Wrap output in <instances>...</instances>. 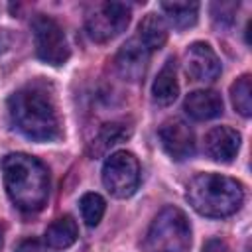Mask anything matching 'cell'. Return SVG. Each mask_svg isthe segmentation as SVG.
<instances>
[{
	"instance_id": "11",
	"label": "cell",
	"mask_w": 252,
	"mask_h": 252,
	"mask_svg": "<svg viewBox=\"0 0 252 252\" xmlns=\"http://www.w3.org/2000/svg\"><path fill=\"white\" fill-rule=\"evenodd\" d=\"M240 148V134L230 126H215L205 136V152L211 159L228 163L236 158Z\"/></svg>"
},
{
	"instance_id": "22",
	"label": "cell",
	"mask_w": 252,
	"mask_h": 252,
	"mask_svg": "<svg viewBox=\"0 0 252 252\" xmlns=\"http://www.w3.org/2000/svg\"><path fill=\"white\" fill-rule=\"evenodd\" d=\"M16 252H41V248H39V242L35 238H28V240L20 242Z\"/></svg>"
},
{
	"instance_id": "23",
	"label": "cell",
	"mask_w": 252,
	"mask_h": 252,
	"mask_svg": "<svg viewBox=\"0 0 252 252\" xmlns=\"http://www.w3.org/2000/svg\"><path fill=\"white\" fill-rule=\"evenodd\" d=\"M8 41H10V39H8V33H6L4 30H0V51H4V49L8 47Z\"/></svg>"
},
{
	"instance_id": "18",
	"label": "cell",
	"mask_w": 252,
	"mask_h": 252,
	"mask_svg": "<svg viewBox=\"0 0 252 252\" xmlns=\"http://www.w3.org/2000/svg\"><path fill=\"white\" fill-rule=\"evenodd\" d=\"M230 98H232V106L242 116L252 114V81H250V75H242L240 79H236L232 83Z\"/></svg>"
},
{
	"instance_id": "3",
	"label": "cell",
	"mask_w": 252,
	"mask_h": 252,
	"mask_svg": "<svg viewBox=\"0 0 252 252\" xmlns=\"http://www.w3.org/2000/svg\"><path fill=\"white\" fill-rule=\"evenodd\" d=\"M185 199L199 215L222 219L240 209L244 191L242 185L232 177L220 173H197L187 185Z\"/></svg>"
},
{
	"instance_id": "14",
	"label": "cell",
	"mask_w": 252,
	"mask_h": 252,
	"mask_svg": "<svg viewBox=\"0 0 252 252\" xmlns=\"http://www.w3.org/2000/svg\"><path fill=\"white\" fill-rule=\"evenodd\" d=\"M79 236V228H77V222L73 220V217L65 215L61 219H55L47 228H45V234H43V240L49 248L53 250H63V248H69Z\"/></svg>"
},
{
	"instance_id": "8",
	"label": "cell",
	"mask_w": 252,
	"mask_h": 252,
	"mask_svg": "<svg viewBox=\"0 0 252 252\" xmlns=\"http://www.w3.org/2000/svg\"><path fill=\"white\" fill-rule=\"evenodd\" d=\"M159 142L165 154L175 161H183L195 154V134L181 118H169L159 126Z\"/></svg>"
},
{
	"instance_id": "5",
	"label": "cell",
	"mask_w": 252,
	"mask_h": 252,
	"mask_svg": "<svg viewBox=\"0 0 252 252\" xmlns=\"http://www.w3.org/2000/svg\"><path fill=\"white\" fill-rule=\"evenodd\" d=\"M130 24V8L124 2H94L85 16V28L93 41L106 43Z\"/></svg>"
},
{
	"instance_id": "2",
	"label": "cell",
	"mask_w": 252,
	"mask_h": 252,
	"mask_svg": "<svg viewBox=\"0 0 252 252\" xmlns=\"http://www.w3.org/2000/svg\"><path fill=\"white\" fill-rule=\"evenodd\" d=\"M2 179L10 201L24 213L39 211L49 197L47 167L33 156L8 154L0 161Z\"/></svg>"
},
{
	"instance_id": "15",
	"label": "cell",
	"mask_w": 252,
	"mask_h": 252,
	"mask_svg": "<svg viewBox=\"0 0 252 252\" xmlns=\"http://www.w3.org/2000/svg\"><path fill=\"white\" fill-rule=\"evenodd\" d=\"M138 39L150 53L161 49L163 43L167 41V26L163 18L158 14H148L138 26Z\"/></svg>"
},
{
	"instance_id": "19",
	"label": "cell",
	"mask_w": 252,
	"mask_h": 252,
	"mask_svg": "<svg viewBox=\"0 0 252 252\" xmlns=\"http://www.w3.org/2000/svg\"><path fill=\"white\" fill-rule=\"evenodd\" d=\"M79 205H81V215H83V220L87 222V226H96L106 209L104 199L98 193H85L81 197Z\"/></svg>"
},
{
	"instance_id": "4",
	"label": "cell",
	"mask_w": 252,
	"mask_h": 252,
	"mask_svg": "<svg viewBox=\"0 0 252 252\" xmlns=\"http://www.w3.org/2000/svg\"><path fill=\"white\" fill-rule=\"evenodd\" d=\"M191 226L177 207L161 209L144 236V252H189Z\"/></svg>"
},
{
	"instance_id": "1",
	"label": "cell",
	"mask_w": 252,
	"mask_h": 252,
	"mask_svg": "<svg viewBox=\"0 0 252 252\" xmlns=\"http://www.w3.org/2000/svg\"><path fill=\"white\" fill-rule=\"evenodd\" d=\"M8 114L14 128L33 142H53L61 136V120L55 100L43 85H26L8 98Z\"/></svg>"
},
{
	"instance_id": "9",
	"label": "cell",
	"mask_w": 252,
	"mask_h": 252,
	"mask_svg": "<svg viewBox=\"0 0 252 252\" xmlns=\"http://www.w3.org/2000/svg\"><path fill=\"white\" fill-rule=\"evenodd\" d=\"M185 73L191 81L211 83L220 73V61L213 47L205 41H195L185 51Z\"/></svg>"
},
{
	"instance_id": "10",
	"label": "cell",
	"mask_w": 252,
	"mask_h": 252,
	"mask_svg": "<svg viewBox=\"0 0 252 252\" xmlns=\"http://www.w3.org/2000/svg\"><path fill=\"white\" fill-rule=\"evenodd\" d=\"M148 63H150V51L142 45L138 37L128 39L118 49L114 59L116 71L126 81H140L148 71Z\"/></svg>"
},
{
	"instance_id": "16",
	"label": "cell",
	"mask_w": 252,
	"mask_h": 252,
	"mask_svg": "<svg viewBox=\"0 0 252 252\" xmlns=\"http://www.w3.org/2000/svg\"><path fill=\"white\" fill-rule=\"evenodd\" d=\"M161 10L173 28L185 30L197 22L199 4L197 2H161Z\"/></svg>"
},
{
	"instance_id": "20",
	"label": "cell",
	"mask_w": 252,
	"mask_h": 252,
	"mask_svg": "<svg viewBox=\"0 0 252 252\" xmlns=\"http://www.w3.org/2000/svg\"><path fill=\"white\" fill-rule=\"evenodd\" d=\"M213 18L217 20V22H220V24H232V20H234V10H236V4H213Z\"/></svg>"
},
{
	"instance_id": "17",
	"label": "cell",
	"mask_w": 252,
	"mask_h": 252,
	"mask_svg": "<svg viewBox=\"0 0 252 252\" xmlns=\"http://www.w3.org/2000/svg\"><path fill=\"white\" fill-rule=\"evenodd\" d=\"M128 136H130V128H126L124 124H118V122L106 124V126L100 128V132L93 140V152L94 154H102L108 148H112V146L120 144L122 140H126Z\"/></svg>"
},
{
	"instance_id": "24",
	"label": "cell",
	"mask_w": 252,
	"mask_h": 252,
	"mask_svg": "<svg viewBox=\"0 0 252 252\" xmlns=\"http://www.w3.org/2000/svg\"><path fill=\"white\" fill-rule=\"evenodd\" d=\"M0 248H2V228H0Z\"/></svg>"
},
{
	"instance_id": "13",
	"label": "cell",
	"mask_w": 252,
	"mask_h": 252,
	"mask_svg": "<svg viewBox=\"0 0 252 252\" xmlns=\"http://www.w3.org/2000/svg\"><path fill=\"white\" fill-rule=\"evenodd\" d=\"M177 94H179V83H177V73H175V61L167 59L152 85V96L156 104L169 106L177 98Z\"/></svg>"
},
{
	"instance_id": "7",
	"label": "cell",
	"mask_w": 252,
	"mask_h": 252,
	"mask_svg": "<svg viewBox=\"0 0 252 252\" xmlns=\"http://www.w3.org/2000/svg\"><path fill=\"white\" fill-rule=\"evenodd\" d=\"M35 55L47 65H63L69 59V43L63 33V28L45 14H37L32 22Z\"/></svg>"
},
{
	"instance_id": "12",
	"label": "cell",
	"mask_w": 252,
	"mask_h": 252,
	"mask_svg": "<svg viewBox=\"0 0 252 252\" xmlns=\"http://www.w3.org/2000/svg\"><path fill=\"white\" fill-rule=\"evenodd\" d=\"M183 108L195 120H211L222 112V98L215 91H193L187 94Z\"/></svg>"
},
{
	"instance_id": "21",
	"label": "cell",
	"mask_w": 252,
	"mask_h": 252,
	"mask_svg": "<svg viewBox=\"0 0 252 252\" xmlns=\"http://www.w3.org/2000/svg\"><path fill=\"white\" fill-rule=\"evenodd\" d=\"M201 252H230V250H228V244L224 240H220V238H209L205 242V246H203Z\"/></svg>"
},
{
	"instance_id": "6",
	"label": "cell",
	"mask_w": 252,
	"mask_h": 252,
	"mask_svg": "<svg viewBox=\"0 0 252 252\" xmlns=\"http://www.w3.org/2000/svg\"><path fill=\"white\" fill-rule=\"evenodd\" d=\"M102 183L116 199L130 197L140 183V163L130 152H114L102 165Z\"/></svg>"
}]
</instances>
